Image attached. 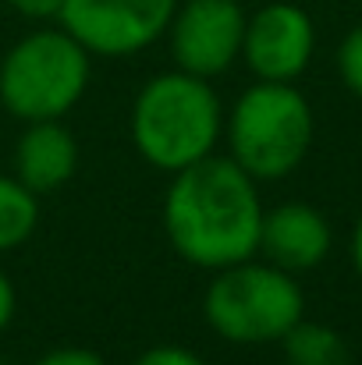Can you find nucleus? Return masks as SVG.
<instances>
[{
  "label": "nucleus",
  "mask_w": 362,
  "mask_h": 365,
  "mask_svg": "<svg viewBox=\"0 0 362 365\" xmlns=\"http://www.w3.org/2000/svg\"><path fill=\"white\" fill-rule=\"evenodd\" d=\"M313 107L295 82H252L224 118L228 156L256 181H281L313 149Z\"/></svg>",
  "instance_id": "nucleus-3"
},
{
  "label": "nucleus",
  "mask_w": 362,
  "mask_h": 365,
  "mask_svg": "<svg viewBox=\"0 0 362 365\" xmlns=\"http://www.w3.org/2000/svg\"><path fill=\"white\" fill-rule=\"evenodd\" d=\"M14 14H21V18H29V21H50V18H57L61 14V7H64V0H4Z\"/></svg>",
  "instance_id": "nucleus-16"
},
{
  "label": "nucleus",
  "mask_w": 362,
  "mask_h": 365,
  "mask_svg": "<svg viewBox=\"0 0 362 365\" xmlns=\"http://www.w3.org/2000/svg\"><path fill=\"white\" fill-rule=\"evenodd\" d=\"M39 227V195L14 174H0V255L21 248Z\"/></svg>",
  "instance_id": "nucleus-12"
},
{
  "label": "nucleus",
  "mask_w": 362,
  "mask_h": 365,
  "mask_svg": "<svg viewBox=\"0 0 362 365\" xmlns=\"http://www.w3.org/2000/svg\"><path fill=\"white\" fill-rule=\"evenodd\" d=\"M178 0H64L57 21L93 57H131L167 36Z\"/></svg>",
  "instance_id": "nucleus-6"
},
{
  "label": "nucleus",
  "mask_w": 362,
  "mask_h": 365,
  "mask_svg": "<svg viewBox=\"0 0 362 365\" xmlns=\"http://www.w3.org/2000/svg\"><path fill=\"white\" fill-rule=\"evenodd\" d=\"M352 262H356V269L362 277V217L356 220V231H352Z\"/></svg>",
  "instance_id": "nucleus-18"
},
{
  "label": "nucleus",
  "mask_w": 362,
  "mask_h": 365,
  "mask_svg": "<svg viewBox=\"0 0 362 365\" xmlns=\"http://www.w3.org/2000/svg\"><path fill=\"white\" fill-rule=\"evenodd\" d=\"M245 7L238 0H178L167 25L178 71L217 78L241 57Z\"/></svg>",
  "instance_id": "nucleus-7"
},
{
  "label": "nucleus",
  "mask_w": 362,
  "mask_h": 365,
  "mask_svg": "<svg viewBox=\"0 0 362 365\" xmlns=\"http://www.w3.org/2000/svg\"><path fill=\"white\" fill-rule=\"evenodd\" d=\"M128 131L149 167L178 174L217 153L224 138V107L210 78L174 68L153 75L139 89Z\"/></svg>",
  "instance_id": "nucleus-2"
},
{
  "label": "nucleus",
  "mask_w": 362,
  "mask_h": 365,
  "mask_svg": "<svg viewBox=\"0 0 362 365\" xmlns=\"http://www.w3.org/2000/svg\"><path fill=\"white\" fill-rule=\"evenodd\" d=\"M331 224L327 217L309 202H281L273 210H263L259 227V252L266 262L288 269V273H309L331 255Z\"/></svg>",
  "instance_id": "nucleus-9"
},
{
  "label": "nucleus",
  "mask_w": 362,
  "mask_h": 365,
  "mask_svg": "<svg viewBox=\"0 0 362 365\" xmlns=\"http://www.w3.org/2000/svg\"><path fill=\"white\" fill-rule=\"evenodd\" d=\"M14 309H18V294H14V284H11V277L0 269V334L11 327V319H14Z\"/></svg>",
  "instance_id": "nucleus-17"
},
{
  "label": "nucleus",
  "mask_w": 362,
  "mask_h": 365,
  "mask_svg": "<svg viewBox=\"0 0 362 365\" xmlns=\"http://www.w3.org/2000/svg\"><path fill=\"white\" fill-rule=\"evenodd\" d=\"M263 199L231 156H206L178 174L164 195V231L199 269H224L259 252Z\"/></svg>",
  "instance_id": "nucleus-1"
},
{
  "label": "nucleus",
  "mask_w": 362,
  "mask_h": 365,
  "mask_svg": "<svg viewBox=\"0 0 362 365\" xmlns=\"http://www.w3.org/2000/svg\"><path fill=\"white\" fill-rule=\"evenodd\" d=\"M0 365H7V362H0Z\"/></svg>",
  "instance_id": "nucleus-19"
},
{
  "label": "nucleus",
  "mask_w": 362,
  "mask_h": 365,
  "mask_svg": "<svg viewBox=\"0 0 362 365\" xmlns=\"http://www.w3.org/2000/svg\"><path fill=\"white\" fill-rule=\"evenodd\" d=\"M32 365H107V362L93 348H54V351L39 355Z\"/></svg>",
  "instance_id": "nucleus-15"
},
{
  "label": "nucleus",
  "mask_w": 362,
  "mask_h": 365,
  "mask_svg": "<svg viewBox=\"0 0 362 365\" xmlns=\"http://www.w3.org/2000/svg\"><path fill=\"white\" fill-rule=\"evenodd\" d=\"M316 50V25L306 7L273 0L245 18L241 61L259 82H298Z\"/></svg>",
  "instance_id": "nucleus-8"
},
{
  "label": "nucleus",
  "mask_w": 362,
  "mask_h": 365,
  "mask_svg": "<svg viewBox=\"0 0 362 365\" xmlns=\"http://www.w3.org/2000/svg\"><path fill=\"white\" fill-rule=\"evenodd\" d=\"M131 365H206L192 348H181V344H156L149 351H142Z\"/></svg>",
  "instance_id": "nucleus-14"
},
{
  "label": "nucleus",
  "mask_w": 362,
  "mask_h": 365,
  "mask_svg": "<svg viewBox=\"0 0 362 365\" xmlns=\"http://www.w3.org/2000/svg\"><path fill=\"white\" fill-rule=\"evenodd\" d=\"M93 53L64 29L25 32L0 61V103L11 118L64 121L86 96Z\"/></svg>",
  "instance_id": "nucleus-4"
},
{
  "label": "nucleus",
  "mask_w": 362,
  "mask_h": 365,
  "mask_svg": "<svg viewBox=\"0 0 362 365\" xmlns=\"http://www.w3.org/2000/svg\"><path fill=\"white\" fill-rule=\"evenodd\" d=\"M338 75L345 89L362 100V25H356L338 46Z\"/></svg>",
  "instance_id": "nucleus-13"
},
{
  "label": "nucleus",
  "mask_w": 362,
  "mask_h": 365,
  "mask_svg": "<svg viewBox=\"0 0 362 365\" xmlns=\"http://www.w3.org/2000/svg\"><path fill=\"white\" fill-rule=\"evenodd\" d=\"M203 316L210 330L231 344H281V337L306 316V294L295 273L241 259L213 269L203 294Z\"/></svg>",
  "instance_id": "nucleus-5"
},
{
  "label": "nucleus",
  "mask_w": 362,
  "mask_h": 365,
  "mask_svg": "<svg viewBox=\"0 0 362 365\" xmlns=\"http://www.w3.org/2000/svg\"><path fill=\"white\" fill-rule=\"evenodd\" d=\"M79 170V138L64 121H29L14 142V178L36 192L50 195L64 188Z\"/></svg>",
  "instance_id": "nucleus-10"
},
{
  "label": "nucleus",
  "mask_w": 362,
  "mask_h": 365,
  "mask_svg": "<svg viewBox=\"0 0 362 365\" xmlns=\"http://www.w3.org/2000/svg\"><path fill=\"white\" fill-rule=\"evenodd\" d=\"M288 365H352V351L345 337L316 319H298L284 337H281Z\"/></svg>",
  "instance_id": "nucleus-11"
}]
</instances>
